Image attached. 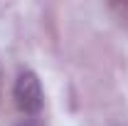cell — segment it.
Wrapping results in <instances>:
<instances>
[{
  "instance_id": "obj_1",
  "label": "cell",
  "mask_w": 128,
  "mask_h": 126,
  "mask_svg": "<svg viewBox=\"0 0 128 126\" xmlns=\"http://www.w3.org/2000/svg\"><path fill=\"white\" fill-rule=\"evenodd\" d=\"M15 104L17 109L27 116H37L42 111V104H44V92H42V84H40V77L32 72V69H25L20 72V77L15 82Z\"/></svg>"
}]
</instances>
